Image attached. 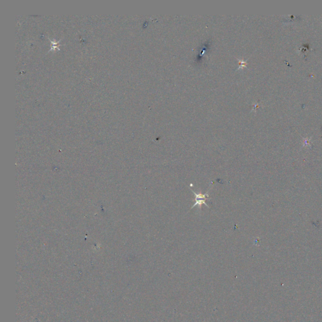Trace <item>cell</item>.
Instances as JSON below:
<instances>
[{
  "instance_id": "6da1fadb",
  "label": "cell",
  "mask_w": 322,
  "mask_h": 322,
  "mask_svg": "<svg viewBox=\"0 0 322 322\" xmlns=\"http://www.w3.org/2000/svg\"><path fill=\"white\" fill-rule=\"evenodd\" d=\"M193 194L195 196V200H196V203L195 204L193 205V206H192L191 209L194 207V206H196V205H198L199 206V208L200 209H201L202 208V205H205L207 207L209 208V206H208L206 204L205 201L206 199H208V192L206 193V194H203L201 193V191H200L198 193H196L194 191H193Z\"/></svg>"
}]
</instances>
